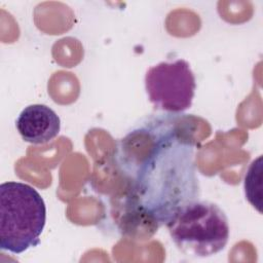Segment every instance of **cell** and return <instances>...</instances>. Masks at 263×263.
<instances>
[{"label":"cell","mask_w":263,"mask_h":263,"mask_svg":"<svg viewBox=\"0 0 263 263\" xmlns=\"http://www.w3.org/2000/svg\"><path fill=\"white\" fill-rule=\"evenodd\" d=\"M120 148L121 165L130 175L125 214L133 222L155 231L198 199L194 143L175 118L148 121L128 134Z\"/></svg>","instance_id":"6da1fadb"},{"label":"cell","mask_w":263,"mask_h":263,"mask_svg":"<svg viewBox=\"0 0 263 263\" xmlns=\"http://www.w3.org/2000/svg\"><path fill=\"white\" fill-rule=\"evenodd\" d=\"M46 222V206L39 192L29 184L0 185V249L22 254L39 245Z\"/></svg>","instance_id":"7a4b0ae2"},{"label":"cell","mask_w":263,"mask_h":263,"mask_svg":"<svg viewBox=\"0 0 263 263\" xmlns=\"http://www.w3.org/2000/svg\"><path fill=\"white\" fill-rule=\"evenodd\" d=\"M172 240L188 256L210 257L221 252L229 239V223L224 211L208 200L183 206L166 224Z\"/></svg>","instance_id":"3957f363"},{"label":"cell","mask_w":263,"mask_h":263,"mask_svg":"<svg viewBox=\"0 0 263 263\" xmlns=\"http://www.w3.org/2000/svg\"><path fill=\"white\" fill-rule=\"evenodd\" d=\"M145 88L156 109L181 113L192 105L196 81L189 63L180 59L150 67L145 75Z\"/></svg>","instance_id":"277c9868"},{"label":"cell","mask_w":263,"mask_h":263,"mask_svg":"<svg viewBox=\"0 0 263 263\" xmlns=\"http://www.w3.org/2000/svg\"><path fill=\"white\" fill-rule=\"evenodd\" d=\"M15 127L22 139L30 144H44L54 139L61 129L58 114L48 106H27L16 118Z\"/></svg>","instance_id":"5b68a950"},{"label":"cell","mask_w":263,"mask_h":263,"mask_svg":"<svg viewBox=\"0 0 263 263\" xmlns=\"http://www.w3.org/2000/svg\"><path fill=\"white\" fill-rule=\"evenodd\" d=\"M245 192L249 202L262 213V156L253 160L245 177Z\"/></svg>","instance_id":"8992f818"}]
</instances>
